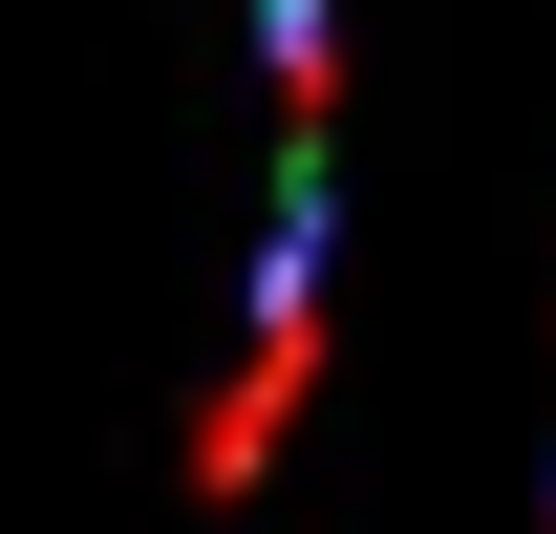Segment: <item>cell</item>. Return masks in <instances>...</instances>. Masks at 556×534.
I'll return each mask as SVG.
<instances>
[{
	"label": "cell",
	"mask_w": 556,
	"mask_h": 534,
	"mask_svg": "<svg viewBox=\"0 0 556 534\" xmlns=\"http://www.w3.org/2000/svg\"><path fill=\"white\" fill-rule=\"evenodd\" d=\"M300 385H321V236H278V257H257V321H236V364H214V406H193V513H257Z\"/></svg>",
	"instance_id": "6da1fadb"
}]
</instances>
